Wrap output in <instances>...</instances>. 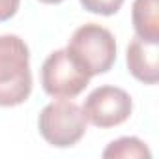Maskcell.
Segmentation results:
<instances>
[{"mask_svg": "<svg viewBox=\"0 0 159 159\" xmlns=\"http://www.w3.org/2000/svg\"><path fill=\"white\" fill-rule=\"evenodd\" d=\"M41 4H62L64 0H39Z\"/></svg>", "mask_w": 159, "mask_h": 159, "instance_id": "11", "label": "cell"}, {"mask_svg": "<svg viewBox=\"0 0 159 159\" xmlns=\"http://www.w3.org/2000/svg\"><path fill=\"white\" fill-rule=\"evenodd\" d=\"M105 159H150V148L137 137H120L112 140L101 153Z\"/></svg>", "mask_w": 159, "mask_h": 159, "instance_id": "8", "label": "cell"}, {"mask_svg": "<svg viewBox=\"0 0 159 159\" xmlns=\"http://www.w3.org/2000/svg\"><path fill=\"white\" fill-rule=\"evenodd\" d=\"M32 94L30 51L15 34L0 36V107L23 105Z\"/></svg>", "mask_w": 159, "mask_h": 159, "instance_id": "1", "label": "cell"}, {"mask_svg": "<svg viewBox=\"0 0 159 159\" xmlns=\"http://www.w3.org/2000/svg\"><path fill=\"white\" fill-rule=\"evenodd\" d=\"M21 0H0V23H6L15 17Z\"/></svg>", "mask_w": 159, "mask_h": 159, "instance_id": "10", "label": "cell"}, {"mask_svg": "<svg viewBox=\"0 0 159 159\" xmlns=\"http://www.w3.org/2000/svg\"><path fill=\"white\" fill-rule=\"evenodd\" d=\"M131 21L137 38L159 43V0H135Z\"/></svg>", "mask_w": 159, "mask_h": 159, "instance_id": "7", "label": "cell"}, {"mask_svg": "<svg viewBox=\"0 0 159 159\" xmlns=\"http://www.w3.org/2000/svg\"><path fill=\"white\" fill-rule=\"evenodd\" d=\"M90 75L79 66L66 49L52 51L41 66V86L47 96L73 99L90 84Z\"/></svg>", "mask_w": 159, "mask_h": 159, "instance_id": "4", "label": "cell"}, {"mask_svg": "<svg viewBox=\"0 0 159 159\" xmlns=\"http://www.w3.org/2000/svg\"><path fill=\"white\" fill-rule=\"evenodd\" d=\"M81 6L94 15H103V17H111L116 15L120 11V8L124 6L125 0H79Z\"/></svg>", "mask_w": 159, "mask_h": 159, "instance_id": "9", "label": "cell"}, {"mask_svg": "<svg viewBox=\"0 0 159 159\" xmlns=\"http://www.w3.org/2000/svg\"><path fill=\"white\" fill-rule=\"evenodd\" d=\"M66 51L90 77L109 73L116 62V39L112 32L98 23H86L79 26Z\"/></svg>", "mask_w": 159, "mask_h": 159, "instance_id": "2", "label": "cell"}, {"mask_svg": "<svg viewBox=\"0 0 159 159\" xmlns=\"http://www.w3.org/2000/svg\"><path fill=\"white\" fill-rule=\"evenodd\" d=\"M129 73L144 84H155L159 81V43L135 38L125 52Z\"/></svg>", "mask_w": 159, "mask_h": 159, "instance_id": "6", "label": "cell"}, {"mask_svg": "<svg viewBox=\"0 0 159 159\" xmlns=\"http://www.w3.org/2000/svg\"><path fill=\"white\" fill-rule=\"evenodd\" d=\"M133 111V99L131 96L118 86H99L84 101L83 112L86 122L99 129H109L124 124Z\"/></svg>", "mask_w": 159, "mask_h": 159, "instance_id": "5", "label": "cell"}, {"mask_svg": "<svg viewBox=\"0 0 159 159\" xmlns=\"http://www.w3.org/2000/svg\"><path fill=\"white\" fill-rule=\"evenodd\" d=\"M83 109L71 99H56L45 105L38 118V129L45 142L54 148H71L86 133Z\"/></svg>", "mask_w": 159, "mask_h": 159, "instance_id": "3", "label": "cell"}]
</instances>
